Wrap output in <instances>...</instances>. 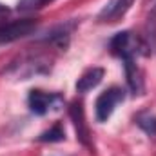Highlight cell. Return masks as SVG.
Wrapping results in <instances>:
<instances>
[{"label": "cell", "instance_id": "cell-1", "mask_svg": "<svg viewBox=\"0 0 156 156\" xmlns=\"http://www.w3.org/2000/svg\"><path fill=\"white\" fill-rule=\"evenodd\" d=\"M109 49H111V53L115 56L122 58L123 62L136 60V56L151 53V47L142 38H138L134 33H131V31L116 33L113 38L109 40Z\"/></svg>", "mask_w": 156, "mask_h": 156}, {"label": "cell", "instance_id": "cell-2", "mask_svg": "<svg viewBox=\"0 0 156 156\" xmlns=\"http://www.w3.org/2000/svg\"><path fill=\"white\" fill-rule=\"evenodd\" d=\"M125 98V91L122 87H109L105 89L98 98H96V104H94V113H96V120L98 122H107L115 107Z\"/></svg>", "mask_w": 156, "mask_h": 156}, {"label": "cell", "instance_id": "cell-3", "mask_svg": "<svg viewBox=\"0 0 156 156\" xmlns=\"http://www.w3.org/2000/svg\"><path fill=\"white\" fill-rule=\"evenodd\" d=\"M38 22L35 18H22V20H13L4 26H0V44H11L15 40H20L27 35H31L37 29Z\"/></svg>", "mask_w": 156, "mask_h": 156}, {"label": "cell", "instance_id": "cell-4", "mask_svg": "<svg viewBox=\"0 0 156 156\" xmlns=\"http://www.w3.org/2000/svg\"><path fill=\"white\" fill-rule=\"evenodd\" d=\"M60 104H62V96L56 93H45L40 89H33V91H29V96H27V105H29L31 113H35L38 116L47 115L53 109H58Z\"/></svg>", "mask_w": 156, "mask_h": 156}, {"label": "cell", "instance_id": "cell-5", "mask_svg": "<svg viewBox=\"0 0 156 156\" xmlns=\"http://www.w3.org/2000/svg\"><path fill=\"white\" fill-rule=\"evenodd\" d=\"M134 0H107V4L100 9L98 13V20L104 24H113L118 22L133 5Z\"/></svg>", "mask_w": 156, "mask_h": 156}, {"label": "cell", "instance_id": "cell-6", "mask_svg": "<svg viewBox=\"0 0 156 156\" xmlns=\"http://www.w3.org/2000/svg\"><path fill=\"white\" fill-rule=\"evenodd\" d=\"M69 116H71L73 123H75L78 140H80L85 147H91L89 127H87V122H85V115H83V105H82V102H73V104H71V107H69Z\"/></svg>", "mask_w": 156, "mask_h": 156}, {"label": "cell", "instance_id": "cell-7", "mask_svg": "<svg viewBox=\"0 0 156 156\" xmlns=\"http://www.w3.org/2000/svg\"><path fill=\"white\" fill-rule=\"evenodd\" d=\"M102 78H104V69L102 67H91V69L83 71L82 76L78 78V82H76V91L83 94V93L94 89L102 82Z\"/></svg>", "mask_w": 156, "mask_h": 156}, {"label": "cell", "instance_id": "cell-8", "mask_svg": "<svg viewBox=\"0 0 156 156\" xmlns=\"http://www.w3.org/2000/svg\"><path fill=\"white\" fill-rule=\"evenodd\" d=\"M64 140H66V131H64V127L60 123H55L51 129H47L45 133H42L38 136V142H49V144L64 142Z\"/></svg>", "mask_w": 156, "mask_h": 156}, {"label": "cell", "instance_id": "cell-9", "mask_svg": "<svg viewBox=\"0 0 156 156\" xmlns=\"http://www.w3.org/2000/svg\"><path fill=\"white\" fill-rule=\"evenodd\" d=\"M136 123L149 134V136H156V116L149 115V113H142L136 118Z\"/></svg>", "mask_w": 156, "mask_h": 156}, {"label": "cell", "instance_id": "cell-10", "mask_svg": "<svg viewBox=\"0 0 156 156\" xmlns=\"http://www.w3.org/2000/svg\"><path fill=\"white\" fill-rule=\"evenodd\" d=\"M51 2H55V0H18L16 7H18V11H37V9L49 5Z\"/></svg>", "mask_w": 156, "mask_h": 156}, {"label": "cell", "instance_id": "cell-11", "mask_svg": "<svg viewBox=\"0 0 156 156\" xmlns=\"http://www.w3.org/2000/svg\"><path fill=\"white\" fill-rule=\"evenodd\" d=\"M7 15H9V7H7L5 4L0 2V18H5Z\"/></svg>", "mask_w": 156, "mask_h": 156}, {"label": "cell", "instance_id": "cell-12", "mask_svg": "<svg viewBox=\"0 0 156 156\" xmlns=\"http://www.w3.org/2000/svg\"><path fill=\"white\" fill-rule=\"evenodd\" d=\"M149 7H151V16H156V0H149Z\"/></svg>", "mask_w": 156, "mask_h": 156}]
</instances>
